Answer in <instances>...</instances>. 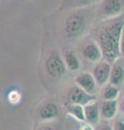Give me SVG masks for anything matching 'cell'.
Wrapping results in <instances>:
<instances>
[{"label": "cell", "mask_w": 124, "mask_h": 130, "mask_svg": "<svg viewBox=\"0 0 124 130\" xmlns=\"http://www.w3.org/2000/svg\"><path fill=\"white\" fill-rule=\"evenodd\" d=\"M79 130H94V128H93V125H91L89 123H85L84 125H82L81 127H80Z\"/></svg>", "instance_id": "cell-17"}, {"label": "cell", "mask_w": 124, "mask_h": 130, "mask_svg": "<svg viewBox=\"0 0 124 130\" xmlns=\"http://www.w3.org/2000/svg\"><path fill=\"white\" fill-rule=\"evenodd\" d=\"M86 27V18L83 12H73L67 16L64 24V30L67 37L76 38L84 31Z\"/></svg>", "instance_id": "cell-2"}, {"label": "cell", "mask_w": 124, "mask_h": 130, "mask_svg": "<svg viewBox=\"0 0 124 130\" xmlns=\"http://www.w3.org/2000/svg\"><path fill=\"white\" fill-rule=\"evenodd\" d=\"M101 117L105 120H110L114 118V116L117 115V112L119 109V103L117 100L114 101H106L103 100L101 104Z\"/></svg>", "instance_id": "cell-8"}, {"label": "cell", "mask_w": 124, "mask_h": 130, "mask_svg": "<svg viewBox=\"0 0 124 130\" xmlns=\"http://www.w3.org/2000/svg\"><path fill=\"white\" fill-rule=\"evenodd\" d=\"M124 30V21L115 20L102 28L98 34L97 43L103 52L104 61L114 64L121 56V38Z\"/></svg>", "instance_id": "cell-1"}, {"label": "cell", "mask_w": 124, "mask_h": 130, "mask_svg": "<svg viewBox=\"0 0 124 130\" xmlns=\"http://www.w3.org/2000/svg\"><path fill=\"white\" fill-rule=\"evenodd\" d=\"M67 100H68V102L69 103L80 104V105L85 106V105L96 101V96L85 92L83 89H81L79 86L76 85V86L71 87L69 89L68 94H67Z\"/></svg>", "instance_id": "cell-5"}, {"label": "cell", "mask_w": 124, "mask_h": 130, "mask_svg": "<svg viewBox=\"0 0 124 130\" xmlns=\"http://www.w3.org/2000/svg\"><path fill=\"white\" fill-rule=\"evenodd\" d=\"M111 66L112 65L108 63L107 61H101V62H98L95 65L92 74H93L98 86H105V85L109 84Z\"/></svg>", "instance_id": "cell-6"}, {"label": "cell", "mask_w": 124, "mask_h": 130, "mask_svg": "<svg viewBox=\"0 0 124 130\" xmlns=\"http://www.w3.org/2000/svg\"><path fill=\"white\" fill-rule=\"evenodd\" d=\"M124 83V67L121 64L115 62L111 66V73H110V78L109 84L113 85L115 87H119Z\"/></svg>", "instance_id": "cell-12"}, {"label": "cell", "mask_w": 124, "mask_h": 130, "mask_svg": "<svg viewBox=\"0 0 124 130\" xmlns=\"http://www.w3.org/2000/svg\"><path fill=\"white\" fill-rule=\"evenodd\" d=\"M64 62L66 64V67L68 70H70L71 72H76L80 68V61L78 59V56L76 55V53L71 50H67L64 52L63 54Z\"/></svg>", "instance_id": "cell-14"}, {"label": "cell", "mask_w": 124, "mask_h": 130, "mask_svg": "<svg viewBox=\"0 0 124 130\" xmlns=\"http://www.w3.org/2000/svg\"><path fill=\"white\" fill-rule=\"evenodd\" d=\"M96 0H78L79 3H81V6H87V5H91V3L95 2Z\"/></svg>", "instance_id": "cell-18"}, {"label": "cell", "mask_w": 124, "mask_h": 130, "mask_svg": "<svg viewBox=\"0 0 124 130\" xmlns=\"http://www.w3.org/2000/svg\"><path fill=\"white\" fill-rule=\"evenodd\" d=\"M113 130H124V120L123 119H117L113 124Z\"/></svg>", "instance_id": "cell-16"}, {"label": "cell", "mask_w": 124, "mask_h": 130, "mask_svg": "<svg viewBox=\"0 0 124 130\" xmlns=\"http://www.w3.org/2000/svg\"><path fill=\"white\" fill-rule=\"evenodd\" d=\"M124 8V0H103L99 13L103 19H117Z\"/></svg>", "instance_id": "cell-4"}, {"label": "cell", "mask_w": 124, "mask_h": 130, "mask_svg": "<svg viewBox=\"0 0 124 130\" xmlns=\"http://www.w3.org/2000/svg\"><path fill=\"white\" fill-rule=\"evenodd\" d=\"M38 115L42 120H51L58 116V106L54 102H46L41 105Z\"/></svg>", "instance_id": "cell-11"}, {"label": "cell", "mask_w": 124, "mask_h": 130, "mask_svg": "<svg viewBox=\"0 0 124 130\" xmlns=\"http://www.w3.org/2000/svg\"><path fill=\"white\" fill-rule=\"evenodd\" d=\"M119 89L118 87L113 86L111 84H107L104 86L102 93H101V96L103 100H106V101H114L118 99L119 96Z\"/></svg>", "instance_id": "cell-15"}, {"label": "cell", "mask_w": 124, "mask_h": 130, "mask_svg": "<svg viewBox=\"0 0 124 130\" xmlns=\"http://www.w3.org/2000/svg\"><path fill=\"white\" fill-rule=\"evenodd\" d=\"M66 112L69 116L73 117L75 119L81 123H86L85 120V112H84V106L80 104H72L68 103L66 106Z\"/></svg>", "instance_id": "cell-13"}, {"label": "cell", "mask_w": 124, "mask_h": 130, "mask_svg": "<svg viewBox=\"0 0 124 130\" xmlns=\"http://www.w3.org/2000/svg\"><path fill=\"white\" fill-rule=\"evenodd\" d=\"M75 81H76L77 86L83 89L85 92L90 93V94H93V95L96 91V87L98 86L93 74H92V73H87V72H84V73H82V74L78 75L75 78Z\"/></svg>", "instance_id": "cell-7"}, {"label": "cell", "mask_w": 124, "mask_h": 130, "mask_svg": "<svg viewBox=\"0 0 124 130\" xmlns=\"http://www.w3.org/2000/svg\"><path fill=\"white\" fill-rule=\"evenodd\" d=\"M119 108H120V111H121L123 114H124V98L122 99V101L119 103Z\"/></svg>", "instance_id": "cell-22"}, {"label": "cell", "mask_w": 124, "mask_h": 130, "mask_svg": "<svg viewBox=\"0 0 124 130\" xmlns=\"http://www.w3.org/2000/svg\"><path fill=\"white\" fill-rule=\"evenodd\" d=\"M45 72L51 78L57 79L65 74L66 64L64 62V59L61 58V55L56 52H53L52 54L47 56L45 61Z\"/></svg>", "instance_id": "cell-3"}, {"label": "cell", "mask_w": 124, "mask_h": 130, "mask_svg": "<svg viewBox=\"0 0 124 130\" xmlns=\"http://www.w3.org/2000/svg\"><path fill=\"white\" fill-rule=\"evenodd\" d=\"M120 49H121V54L124 55V30H123V34H122V38H121V47H120Z\"/></svg>", "instance_id": "cell-21"}, {"label": "cell", "mask_w": 124, "mask_h": 130, "mask_svg": "<svg viewBox=\"0 0 124 130\" xmlns=\"http://www.w3.org/2000/svg\"><path fill=\"white\" fill-rule=\"evenodd\" d=\"M85 120L91 125H96L101 118V107L97 101H94L84 106Z\"/></svg>", "instance_id": "cell-10"}, {"label": "cell", "mask_w": 124, "mask_h": 130, "mask_svg": "<svg viewBox=\"0 0 124 130\" xmlns=\"http://www.w3.org/2000/svg\"><path fill=\"white\" fill-rule=\"evenodd\" d=\"M82 55L91 62H101L103 59V52L98 43H89L83 47Z\"/></svg>", "instance_id": "cell-9"}, {"label": "cell", "mask_w": 124, "mask_h": 130, "mask_svg": "<svg viewBox=\"0 0 124 130\" xmlns=\"http://www.w3.org/2000/svg\"><path fill=\"white\" fill-rule=\"evenodd\" d=\"M37 130H54V129L52 128L50 125L44 124V125H41V126H40V127H39Z\"/></svg>", "instance_id": "cell-19"}, {"label": "cell", "mask_w": 124, "mask_h": 130, "mask_svg": "<svg viewBox=\"0 0 124 130\" xmlns=\"http://www.w3.org/2000/svg\"><path fill=\"white\" fill-rule=\"evenodd\" d=\"M98 130H113V128L111 127V126H109L108 124H104L98 128Z\"/></svg>", "instance_id": "cell-20"}]
</instances>
